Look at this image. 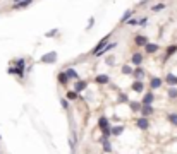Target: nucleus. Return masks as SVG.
<instances>
[{"label": "nucleus", "mask_w": 177, "mask_h": 154, "mask_svg": "<svg viewBox=\"0 0 177 154\" xmlns=\"http://www.w3.org/2000/svg\"><path fill=\"white\" fill-rule=\"evenodd\" d=\"M95 81L98 82V84H108V82H110V77L105 75V74H100V75L95 77Z\"/></svg>", "instance_id": "nucleus-14"}, {"label": "nucleus", "mask_w": 177, "mask_h": 154, "mask_svg": "<svg viewBox=\"0 0 177 154\" xmlns=\"http://www.w3.org/2000/svg\"><path fill=\"white\" fill-rule=\"evenodd\" d=\"M66 98H67V99H69V101H72V99H76V98H78V92L74 91V89H72V91H67V94H66Z\"/></svg>", "instance_id": "nucleus-27"}, {"label": "nucleus", "mask_w": 177, "mask_h": 154, "mask_svg": "<svg viewBox=\"0 0 177 154\" xmlns=\"http://www.w3.org/2000/svg\"><path fill=\"white\" fill-rule=\"evenodd\" d=\"M153 101H155V94H153V91H148L144 92L143 99H141V105H153Z\"/></svg>", "instance_id": "nucleus-4"}, {"label": "nucleus", "mask_w": 177, "mask_h": 154, "mask_svg": "<svg viewBox=\"0 0 177 154\" xmlns=\"http://www.w3.org/2000/svg\"><path fill=\"white\" fill-rule=\"evenodd\" d=\"M134 41H136L138 46H146V45L150 43V41H148V38H146V36H143V34H138Z\"/></svg>", "instance_id": "nucleus-13"}, {"label": "nucleus", "mask_w": 177, "mask_h": 154, "mask_svg": "<svg viewBox=\"0 0 177 154\" xmlns=\"http://www.w3.org/2000/svg\"><path fill=\"white\" fill-rule=\"evenodd\" d=\"M19 2H24V0H14V4H19Z\"/></svg>", "instance_id": "nucleus-38"}, {"label": "nucleus", "mask_w": 177, "mask_h": 154, "mask_svg": "<svg viewBox=\"0 0 177 154\" xmlns=\"http://www.w3.org/2000/svg\"><path fill=\"white\" fill-rule=\"evenodd\" d=\"M33 4V0H24V2H19V4H14V9H24V7H30Z\"/></svg>", "instance_id": "nucleus-19"}, {"label": "nucleus", "mask_w": 177, "mask_h": 154, "mask_svg": "<svg viewBox=\"0 0 177 154\" xmlns=\"http://www.w3.org/2000/svg\"><path fill=\"white\" fill-rule=\"evenodd\" d=\"M163 9H165V4H155V5H151V12H162Z\"/></svg>", "instance_id": "nucleus-24"}, {"label": "nucleus", "mask_w": 177, "mask_h": 154, "mask_svg": "<svg viewBox=\"0 0 177 154\" xmlns=\"http://www.w3.org/2000/svg\"><path fill=\"white\" fill-rule=\"evenodd\" d=\"M103 151L105 152H112V144L110 142H103Z\"/></svg>", "instance_id": "nucleus-32"}, {"label": "nucleus", "mask_w": 177, "mask_h": 154, "mask_svg": "<svg viewBox=\"0 0 177 154\" xmlns=\"http://www.w3.org/2000/svg\"><path fill=\"white\" fill-rule=\"evenodd\" d=\"M16 67H17V69H21V70H24V67H26V60H24V58H19L17 62H16Z\"/></svg>", "instance_id": "nucleus-28"}, {"label": "nucleus", "mask_w": 177, "mask_h": 154, "mask_svg": "<svg viewBox=\"0 0 177 154\" xmlns=\"http://www.w3.org/2000/svg\"><path fill=\"white\" fill-rule=\"evenodd\" d=\"M119 103H129V98H127V94H124L122 91H119V98H117Z\"/></svg>", "instance_id": "nucleus-25"}, {"label": "nucleus", "mask_w": 177, "mask_h": 154, "mask_svg": "<svg viewBox=\"0 0 177 154\" xmlns=\"http://www.w3.org/2000/svg\"><path fill=\"white\" fill-rule=\"evenodd\" d=\"M98 127L102 128V132H103V130H110L108 118H107V117H100V118H98Z\"/></svg>", "instance_id": "nucleus-6"}, {"label": "nucleus", "mask_w": 177, "mask_h": 154, "mask_svg": "<svg viewBox=\"0 0 177 154\" xmlns=\"http://www.w3.org/2000/svg\"><path fill=\"white\" fill-rule=\"evenodd\" d=\"M144 50H146V53H157V51H158V45L157 43H148L146 46H144Z\"/></svg>", "instance_id": "nucleus-16"}, {"label": "nucleus", "mask_w": 177, "mask_h": 154, "mask_svg": "<svg viewBox=\"0 0 177 154\" xmlns=\"http://www.w3.org/2000/svg\"><path fill=\"white\" fill-rule=\"evenodd\" d=\"M88 88V82L86 81H81V79H79V81H76V84H74V91L78 92H81V91H84V89Z\"/></svg>", "instance_id": "nucleus-8"}, {"label": "nucleus", "mask_w": 177, "mask_h": 154, "mask_svg": "<svg viewBox=\"0 0 177 154\" xmlns=\"http://www.w3.org/2000/svg\"><path fill=\"white\" fill-rule=\"evenodd\" d=\"M0 140H2V135H0Z\"/></svg>", "instance_id": "nucleus-39"}, {"label": "nucleus", "mask_w": 177, "mask_h": 154, "mask_svg": "<svg viewBox=\"0 0 177 154\" xmlns=\"http://www.w3.org/2000/svg\"><path fill=\"white\" fill-rule=\"evenodd\" d=\"M122 74H125V75H127V74H133L134 72V69L133 67H129V65H122Z\"/></svg>", "instance_id": "nucleus-29"}, {"label": "nucleus", "mask_w": 177, "mask_h": 154, "mask_svg": "<svg viewBox=\"0 0 177 154\" xmlns=\"http://www.w3.org/2000/svg\"><path fill=\"white\" fill-rule=\"evenodd\" d=\"M127 24H129V26H139V21H136V19H131Z\"/></svg>", "instance_id": "nucleus-35"}, {"label": "nucleus", "mask_w": 177, "mask_h": 154, "mask_svg": "<svg viewBox=\"0 0 177 154\" xmlns=\"http://www.w3.org/2000/svg\"><path fill=\"white\" fill-rule=\"evenodd\" d=\"M136 125L141 128V130H148V127H150V122H148L146 117H141V118H138V120H136Z\"/></svg>", "instance_id": "nucleus-7"}, {"label": "nucleus", "mask_w": 177, "mask_h": 154, "mask_svg": "<svg viewBox=\"0 0 177 154\" xmlns=\"http://www.w3.org/2000/svg\"><path fill=\"white\" fill-rule=\"evenodd\" d=\"M155 113V108H153V105H143L141 106V117H150V115Z\"/></svg>", "instance_id": "nucleus-5"}, {"label": "nucleus", "mask_w": 177, "mask_h": 154, "mask_svg": "<svg viewBox=\"0 0 177 154\" xmlns=\"http://www.w3.org/2000/svg\"><path fill=\"white\" fill-rule=\"evenodd\" d=\"M175 51H177V45H170V46H167V50H165V57L169 58V57H172Z\"/></svg>", "instance_id": "nucleus-18"}, {"label": "nucleus", "mask_w": 177, "mask_h": 154, "mask_svg": "<svg viewBox=\"0 0 177 154\" xmlns=\"http://www.w3.org/2000/svg\"><path fill=\"white\" fill-rule=\"evenodd\" d=\"M162 86V79L160 77H151L150 79V88L151 89H158Z\"/></svg>", "instance_id": "nucleus-12"}, {"label": "nucleus", "mask_w": 177, "mask_h": 154, "mask_svg": "<svg viewBox=\"0 0 177 154\" xmlns=\"http://www.w3.org/2000/svg\"><path fill=\"white\" fill-rule=\"evenodd\" d=\"M167 118H169L170 123L177 127V113H169V115H167Z\"/></svg>", "instance_id": "nucleus-26"}, {"label": "nucleus", "mask_w": 177, "mask_h": 154, "mask_svg": "<svg viewBox=\"0 0 177 154\" xmlns=\"http://www.w3.org/2000/svg\"><path fill=\"white\" fill-rule=\"evenodd\" d=\"M60 105H62V108H64V110H67V108H69V99H67V98H64L62 101H60Z\"/></svg>", "instance_id": "nucleus-33"}, {"label": "nucleus", "mask_w": 177, "mask_h": 154, "mask_svg": "<svg viewBox=\"0 0 177 154\" xmlns=\"http://www.w3.org/2000/svg\"><path fill=\"white\" fill-rule=\"evenodd\" d=\"M57 81H59V82H60V84H62V86H66L67 82L70 81V79H69V77H67V74H66V72H60L59 75H57Z\"/></svg>", "instance_id": "nucleus-17"}, {"label": "nucleus", "mask_w": 177, "mask_h": 154, "mask_svg": "<svg viewBox=\"0 0 177 154\" xmlns=\"http://www.w3.org/2000/svg\"><path fill=\"white\" fill-rule=\"evenodd\" d=\"M133 14H134V11H133V9L125 11L124 14H122V17H120V22H122V24H124V22H129L131 19H133Z\"/></svg>", "instance_id": "nucleus-11"}, {"label": "nucleus", "mask_w": 177, "mask_h": 154, "mask_svg": "<svg viewBox=\"0 0 177 154\" xmlns=\"http://www.w3.org/2000/svg\"><path fill=\"white\" fill-rule=\"evenodd\" d=\"M167 94H169V98H170V99L177 98V89H175V88H170L169 91H167Z\"/></svg>", "instance_id": "nucleus-30"}, {"label": "nucleus", "mask_w": 177, "mask_h": 154, "mask_svg": "<svg viewBox=\"0 0 177 154\" xmlns=\"http://www.w3.org/2000/svg\"><path fill=\"white\" fill-rule=\"evenodd\" d=\"M115 46H117V43H115V41H114V43H108L107 46L103 48V51H100V53H98V55H96V57H102V55H105V53H107V51H110L112 48H115Z\"/></svg>", "instance_id": "nucleus-22"}, {"label": "nucleus", "mask_w": 177, "mask_h": 154, "mask_svg": "<svg viewBox=\"0 0 177 154\" xmlns=\"http://www.w3.org/2000/svg\"><path fill=\"white\" fill-rule=\"evenodd\" d=\"M133 77H134V81H143V77H144V70L141 69V67H136L133 72Z\"/></svg>", "instance_id": "nucleus-10"}, {"label": "nucleus", "mask_w": 177, "mask_h": 154, "mask_svg": "<svg viewBox=\"0 0 177 154\" xmlns=\"http://www.w3.org/2000/svg\"><path fill=\"white\" fill-rule=\"evenodd\" d=\"M165 81H167V84H170V86H177V77L174 75V74H169V75L165 77Z\"/></svg>", "instance_id": "nucleus-21"}, {"label": "nucleus", "mask_w": 177, "mask_h": 154, "mask_svg": "<svg viewBox=\"0 0 177 154\" xmlns=\"http://www.w3.org/2000/svg\"><path fill=\"white\" fill-rule=\"evenodd\" d=\"M108 40H110V34H107V36H105L103 40H102V41H100V43L96 45L95 48H93V51H91L93 55H98L100 51H103V48H105V46H107V45H108Z\"/></svg>", "instance_id": "nucleus-1"}, {"label": "nucleus", "mask_w": 177, "mask_h": 154, "mask_svg": "<svg viewBox=\"0 0 177 154\" xmlns=\"http://www.w3.org/2000/svg\"><path fill=\"white\" fill-rule=\"evenodd\" d=\"M57 51H48L41 57V63H55L57 62Z\"/></svg>", "instance_id": "nucleus-2"}, {"label": "nucleus", "mask_w": 177, "mask_h": 154, "mask_svg": "<svg viewBox=\"0 0 177 154\" xmlns=\"http://www.w3.org/2000/svg\"><path fill=\"white\" fill-rule=\"evenodd\" d=\"M131 89H133L134 92H143V91H144V84H143V81H134V82H133V86H131Z\"/></svg>", "instance_id": "nucleus-9"}, {"label": "nucleus", "mask_w": 177, "mask_h": 154, "mask_svg": "<svg viewBox=\"0 0 177 154\" xmlns=\"http://www.w3.org/2000/svg\"><path fill=\"white\" fill-rule=\"evenodd\" d=\"M110 130H112V135H114V137H119L122 132H124V127H122V125H119V127H112Z\"/></svg>", "instance_id": "nucleus-20"}, {"label": "nucleus", "mask_w": 177, "mask_h": 154, "mask_svg": "<svg viewBox=\"0 0 177 154\" xmlns=\"http://www.w3.org/2000/svg\"><path fill=\"white\" fill-rule=\"evenodd\" d=\"M107 63H108V65H114V58H112V57H108V58H107Z\"/></svg>", "instance_id": "nucleus-37"}, {"label": "nucleus", "mask_w": 177, "mask_h": 154, "mask_svg": "<svg viewBox=\"0 0 177 154\" xmlns=\"http://www.w3.org/2000/svg\"><path fill=\"white\" fill-rule=\"evenodd\" d=\"M57 33H59V29L55 28V29H52V31H48V33H45V36H47V38H53Z\"/></svg>", "instance_id": "nucleus-31"}, {"label": "nucleus", "mask_w": 177, "mask_h": 154, "mask_svg": "<svg viewBox=\"0 0 177 154\" xmlns=\"http://www.w3.org/2000/svg\"><path fill=\"white\" fill-rule=\"evenodd\" d=\"M93 26H95V17H91V19H89V22H88V26H86V29H91V28H93Z\"/></svg>", "instance_id": "nucleus-34"}, {"label": "nucleus", "mask_w": 177, "mask_h": 154, "mask_svg": "<svg viewBox=\"0 0 177 154\" xmlns=\"http://www.w3.org/2000/svg\"><path fill=\"white\" fill-rule=\"evenodd\" d=\"M143 60H144V57H143V53L141 51H136L133 55V58H131V63H133L134 67H141V63H143Z\"/></svg>", "instance_id": "nucleus-3"}, {"label": "nucleus", "mask_w": 177, "mask_h": 154, "mask_svg": "<svg viewBox=\"0 0 177 154\" xmlns=\"http://www.w3.org/2000/svg\"><path fill=\"white\" fill-rule=\"evenodd\" d=\"M129 106L133 111H141V106H143V105H141L139 101H129Z\"/></svg>", "instance_id": "nucleus-23"}, {"label": "nucleus", "mask_w": 177, "mask_h": 154, "mask_svg": "<svg viewBox=\"0 0 177 154\" xmlns=\"http://www.w3.org/2000/svg\"><path fill=\"white\" fill-rule=\"evenodd\" d=\"M146 22H148V17H143L139 21V26H141V28H144V26H146Z\"/></svg>", "instance_id": "nucleus-36"}, {"label": "nucleus", "mask_w": 177, "mask_h": 154, "mask_svg": "<svg viewBox=\"0 0 177 154\" xmlns=\"http://www.w3.org/2000/svg\"><path fill=\"white\" fill-rule=\"evenodd\" d=\"M66 74H67V77H69V79H72V81H79V74L76 72L72 67H70V69H67Z\"/></svg>", "instance_id": "nucleus-15"}]
</instances>
